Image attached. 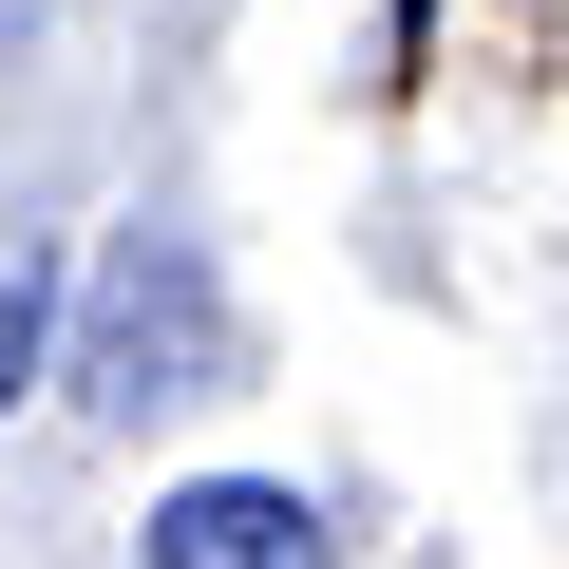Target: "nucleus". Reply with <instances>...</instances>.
Listing matches in <instances>:
<instances>
[{
    "mask_svg": "<svg viewBox=\"0 0 569 569\" xmlns=\"http://www.w3.org/2000/svg\"><path fill=\"white\" fill-rule=\"evenodd\" d=\"M171 399H228V284L190 228H114L77 323V418H171Z\"/></svg>",
    "mask_w": 569,
    "mask_h": 569,
    "instance_id": "1",
    "label": "nucleus"
},
{
    "mask_svg": "<svg viewBox=\"0 0 569 569\" xmlns=\"http://www.w3.org/2000/svg\"><path fill=\"white\" fill-rule=\"evenodd\" d=\"M152 569H342V531L284 475H190V493H152Z\"/></svg>",
    "mask_w": 569,
    "mask_h": 569,
    "instance_id": "2",
    "label": "nucleus"
},
{
    "mask_svg": "<svg viewBox=\"0 0 569 569\" xmlns=\"http://www.w3.org/2000/svg\"><path fill=\"white\" fill-rule=\"evenodd\" d=\"M39 342H58V284H39L20 247H0V399H20V380H39Z\"/></svg>",
    "mask_w": 569,
    "mask_h": 569,
    "instance_id": "3",
    "label": "nucleus"
}]
</instances>
